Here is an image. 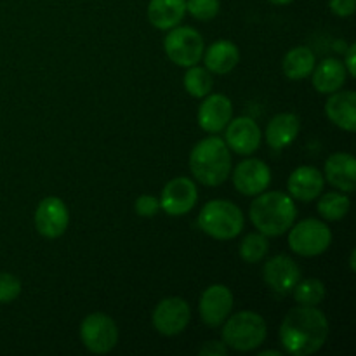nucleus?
I'll return each mask as SVG.
<instances>
[{
  "mask_svg": "<svg viewBox=\"0 0 356 356\" xmlns=\"http://www.w3.org/2000/svg\"><path fill=\"white\" fill-rule=\"evenodd\" d=\"M184 89L190 94L191 97H197V99H204L207 94L212 92V87H214V79H212V73L209 72L205 66H190L186 68L184 73Z\"/></svg>",
  "mask_w": 356,
  "mask_h": 356,
  "instance_id": "26",
  "label": "nucleus"
},
{
  "mask_svg": "<svg viewBox=\"0 0 356 356\" xmlns=\"http://www.w3.org/2000/svg\"><path fill=\"white\" fill-rule=\"evenodd\" d=\"M225 131L226 146L238 155H252L254 152H257L263 139L259 124L250 117L232 118Z\"/></svg>",
  "mask_w": 356,
  "mask_h": 356,
  "instance_id": "14",
  "label": "nucleus"
},
{
  "mask_svg": "<svg viewBox=\"0 0 356 356\" xmlns=\"http://www.w3.org/2000/svg\"><path fill=\"white\" fill-rule=\"evenodd\" d=\"M233 186L245 197H256L268 190L271 183V169L259 159H245L233 170Z\"/></svg>",
  "mask_w": 356,
  "mask_h": 356,
  "instance_id": "13",
  "label": "nucleus"
},
{
  "mask_svg": "<svg viewBox=\"0 0 356 356\" xmlns=\"http://www.w3.org/2000/svg\"><path fill=\"white\" fill-rule=\"evenodd\" d=\"M229 348L226 346L222 341H207L204 346L198 350V353L202 356H225L228 353Z\"/></svg>",
  "mask_w": 356,
  "mask_h": 356,
  "instance_id": "33",
  "label": "nucleus"
},
{
  "mask_svg": "<svg viewBox=\"0 0 356 356\" xmlns=\"http://www.w3.org/2000/svg\"><path fill=\"white\" fill-rule=\"evenodd\" d=\"M261 356H282L284 353L277 350H266V351H259Z\"/></svg>",
  "mask_w": 356,
  "mask_h": 356,
  "instance_id": "35",
  "label": "nucleus"
},
{
  "mask_svg": "<svg viewBox=\"0 0 356 356\" xmlns=\"http://www.w3.org/2000/svg\"><path fill=\"white\" fill-rule=\"evenodd\" d=\"M325 188V177L316 167L301 165L292 170L287 181V190L294 200L313 202L322 195Z\"/></svg>",
  "mask_w": 356,
  "mask_h": 356,
  "instance_id": "17",
  "label": "nucleus"
},
{
  "mask_svg": "<svg viewBox=\"0 0 356 356\" xmlns=\"http://www.w3.org/2000/svg\"><path fill=\"white\" fill-rule=\"evenodd\" d=\"M325 115L334 125L346 132L356 131V94L355 90H336L329 94Z\"/></svg>",
  "mask_w": 356,
  "mask_h": 356,
  "instance_id": "18",
  "label": "nucleus"
},
{
  "mask_svg": "<svg viewBox=\"0 0 356 356\" xmlns=\"http://www.w3.org/2000/svg\"><path fill=\"white\" fill-rule=\"evenodd\" d=\"M263 278L268 287L277 294L285 296L292 292L299 280H301V268L294 259L278 254L266 261L263 268Z\"/></svg>",
  "mask_w": 356,
  "mask_h": 356,
  "instance_id": "16",
  "label": "nucleus"
},
{
  "mask_svg": "<svg viewBox=\"0 0 356 356\" xmlns=\"http://www.w3.org/2000/svg\"><path fill=\"white\" fill-rule=\"evenodd\" d=\"M70 225V211L59 197H45L35 209V228L44 238L56 240L65 235Z\"/></svg>",
  "mask_w": 356,
  "mask_h": 356,
  "instance_id": "10",
  "label": "nucleus"
},
{
  "mask_svg": "<svg viewBox=\"0 0 356 356\" xmlns=\"http://www.w3.org/2000/svg\"><path fill=\"white\" fill-rule=\"evenodd\" d=\"M315 65V52L309 47H306V45H298V47H292L291 51L284 56L282 70H284V75L287 76L289 80L299 82V80H305L312 75Z\"/></svg>",
  "mask_w": 356,
  "mask_h": 356,
  "instance_id": "24",
  "label": "nucleus"
},
{
  "mask_svg": "<svg viewBox=\"0 0 356 356\" xmlns=\"http://www.w3.org/2000/svg\"><path fill=\"white\" fill-rule=\"evenodd\" d=\"M134 209L136 214L141 216V218H155L160 211V200L153 195H141L134 202Z\"/></svg>",
  "mask_w": 356,
  "mask_h": 356,
  "instance_id": "31",
  "label": "nucleus"
},
{
  "mask_svg": "<svg viewBox=\"0 0 356 356\" xmlns=\"http://www.w3.org/2000/svg\"><path fill=\"white\" fill-rule=\"evenodd\" d=\"M355 52H356V44H350L344 51V68H346L348 76L355 79L356 76V63H355Z\"/></svg>",
  "mask_w": 356,
  "mask_h": 356,
  "instance_id": "34",
  "label": "nucleus"
},
{
  "mask_svg": "<svg viewBox=\"0 0 356 356\" xmlns=\"http://www.w3.org/2000/svg\"><path fill=\"white\" fill-rule=\"evenodd\" d=\"M329 7L336 16L350 17L355 14L356 0H329Z\"/></svg>",
  "mask_w": 356,
  "mask_h": 356,
  "instance_id": "32",
  "label": "nucleus"
},
{
  "mask_svg": "<svg viewBox=\"0 0 356 356\" xmlns=\"http://www.w3.org/2000/svg\"><path fill=\"white\" fill-rule=\"evenodd\" d=\"M222 343L232 350L247 353L266 341L268 327L263 316L256 312H238L222 323Z\"/></svg>",
  "mask_w": 356,
  "mask_h": 356,
  "instance_id": "5",
  "label": "nucleus"
},
{
  "mask_svg": "<svg viewBox=\"0 0 356 356\" xmlns=\"http://www.w3.org/2000/svg\"><path fill=\"white\" fill-rule=\"evenodd\" d=\"M245 218L242 209L229 200L216 198L207 202L198 214V226L216 240H233L243 232Z\"/></svg>",
  "mask_w": 356,
  "mask_h": 356,
  "instance_id": "4",
  "label": "nucleus"
},
{
  "mask_svg": "<svg viewBox=\"0 0 356 356\" xmlns=\"http://www.w3.org/2000/svg\"><path fill=\"white\" fill-rule=\"evenodd\" d=\"M165 54L174 65L181 68H190L198 65L204 58L205 42L200 31L191 26H174L169 30L165 40H163Z\"/></svg>",
  "mask_w": 356,
  "mask_h": 356,
  "instance_id": "7",
  "label": "nucleus"
},
{
  "mask_svg": "<svg viewBox=\"0 0 356 356\" xmlns=\"http://www.w3.org/2000/svg\"><path fill=\"white\" fill-rule=\"evenodd\" d=\"M221 9L219 0H186V13L198 21L214 19Z\"/></svg>",
  "mask_w": 356,
  "mask_h": 356,
  "instance_id": "29",
  "label": "nucleus"
},
{
  "mask_svg": "<svg viewBox=\"0 0 356 356\" xmlns=\"http://www.w3.org/2000/svg\"><path fill=\"white\" fill-rule=\"evenodd\" d=\"M301 131V120L296 113L285 111L278 113L268 122L266 143L273 149H284L291 146Z\"/></svg>",
  "mask_w": 356,
  "mask_h": 356,
  "instance_id": "20",
  "label": "nucleus"
},
{
  "mask_svg": "<svg viewBox=\"0 0 356 356\" xmlns=\"http://www.w3.org/2000/svg\"><path fill=\"white\" fill-rule=\"evenodd\" d=\"M205 68L216 75H226L233 72L240 63V51L232 40H218L204 51Z\"/></svg>",
  "mask_w": 356,
  "mask_h": 356,
  "instance_id": "22",
  "label": "nucleus"
},
{
  "mask_svg": "<svg viewBox=\"0 0 356 356\" xmlns=\"http://www.w3.org/2000/svg\"><path fill=\"white\" fill-rule=\"evenodd\" d=\"M23 285L21 280L13 273H0V305H9V302L16 301L21 296Z\"/></svg>",
  "mask_w": 356,
  "mask_h": 356,
  "instance_id": "30",
  "label": "nucleus"
},
{
  "mask_svg": "<svg viewBox=\"0 0 356 356\" xmlns=\"http://www.w3.org/2000/svg\"><path fill=\"white\" fill-rule=\"evenodd\" d=\"M312 76L313 87L320 94H327L329 96V94L343 89L348 79V72L344 68L343 61H339L336 58H327L320 65H315Z\"/></svg>",
  "mask_w": 356,
  "mask_h": 356,
  "instance_id": "21",
  "label": "nucleus"
},
{
  "mask_svg": "<svg viewBox=\"0 0 356 356\" xmlns=\"http://www.w3.org/2000/svg\"><path fill=\"white\" fill-rule=\"evenodd\" d=\"M80 339L94 355H106L118 343V327L106 313H90L80 323Z\"/></svg>",
  "mask_w": 356,
  "mask_h": 356,
  "instance_id": "8",
  "label": "nucleus"
},
{
  "mask_svg": "<svg viewBox=\"0 0 356 356\" xmlns=\"http://www.w3.org/2000/svg\"><path fill=\"white\" fill-rule=\"evenodd\" d=\"M355 250H351V256H350V264H351V271H355Z\"/></svg>",
  "mask_w": 356,
  "mask_h": 356,
  "instance_id": "38",
  "label": "nucleus"
},
{
  "mask_svg": "<svg viewBox=\"0 0 356 356\" xmlns=\"http://www.w3.org/2000/svg\"><path fill=\"white\" fill-rule=\"evenodd\" d=\"M323 177L343 193H353L356 188V160L351 153H334L327 159Z\"/></svg>",
  "mask_w": 356,
  "mask_h": 356,
  "instance_id": "19",
  "label": "nucleus"
},
{
  "mask_svg": "<svg viewBox=\"0 0 356 356\" xmlns=\"http://www.w3.org/2000/svg\"><path fill=\"white\" fill-rule=\"evenodd\" d=\"M191 320V308L183 298H165L155 306L152 315L153 327L165 337L179 336L186 330Z\"/></svg>",
  "mask_w": 356,
  "mask_h": 356,
  "instance_id": "9",
  "label": "nucleus"
},
{
  "mask_svg": "<svg viewBox=\"0 0 356 356\" xmlns=\"http://www.w3.org/2000/svg\"><path fill=\"white\" fill-rule=\"evenodd\" d=\"M280 344L285 353L309 356L323 348L329 337V320L318 306H296L282 320Z\"/></svg>",
  "mask_w": 356,
  "mask_h": 356,
  "instance_id": "1",
  "label": "nucleus"
},
{
  "mask_svg": "<svg viewBox=\"0 0 356 356\" xmlns=\"http://www.w3.org/2000/svg\"><path fill=\"white\" fill-rule=\"evenodd\" d=\"M233 118V103L225 94H207L198 108L197 120L202 131L219 134Z\"/></svg>",
  "mask_w": 356,
  "mask_h": 356,
  "instance_id": "15",
  "label": "nucleus"
},
{
  "mask_svg": "<svg viewBox=\"0 0 356 356\" xmlns=\"http://www.w3.org/2000/svg\"><path fill=\"white\" fill-rule=\"evenodd\" d=\"M233 294L226 285L214 284L205 289L198 301V313L202 322L207 327H221L225 320L232 315Z\"/></svg>",
  "mask_w": 356,
  "mask_h": 356,
  "instance_id": "12",
  "label": "nucleus"
},
{
  "mask_svg": "<svg viewBox=\"0 0 356 356\" xmlns=\"http://www.w3.org/2000/svg\"><path fill=\"white\" fill-rule=\"evenodd\" d=\"M332 243V229L325 221L308 218L289 228V247L301 257L322 256Z\"/></svg>",
  "mask_w": 356,
  "mask_h": 356,
  "instance_id": "6",
  "label": "nucleus"
},
{
  "mask_svg": "<svg viewBox=\"0 0 356 356\" xmlns=\"http://www.w3.org/2000/svg\"><path fill=\"white\" fill-rule=\"evenodd\" d=\"M188 163L198 183L205 186H219L232 174V152L225 139L209 136L193 146Z\"/></svg>",
  "mask_w": 356,
  "mask_h": 356,
  "instance_id": "3",
  "label": "nucleus"
},
{
  "mask_svg": "<svg viewBox=\"0 0 356 356\" xmlns=\"http://www.w3.org/2000/svg\"><path fill=\"white\" fill-rule=\"evenodd\" d=\"M270 250V243H268V236L263 233H249L245 238L240 243V257L249 264H257L268 256Z\"/></svg>",
  "mask_w": 356,
  "mask_h": 356,
  "instance_id": "28",
  "label": "nucleus"
},
{
  "mask_svg": "<svg viewBox=\"0 0 356 356\" xmlns=\"http://www.w3.org/2000/svg\"><path fill=\"white\" fill-rule=\"evenodd\" d=\"M292 294H294V301L299 306H318L325 299V284L318 278H305V280H299L296 284V287L292 289Z\"/></svg>",
  "mask_w": 356,
  "mask_h": 356,
  "instance_id": "27",
  "label": "nucleus"
},
{
  "mask_svg": "<svg viewBox=\"0 0 356 356\" xmlns=\"http://www.w3.org/2000/svg\"><path fill=\"white\" fill-rule=\"evenodd\" d=\"M344 51H346V44H344V42H337L336 52H341V54H344Z\"/></svg>",
  "mask_w": 356,
  "mask_h": 356,
  "instance_id": "37",
  "label": "nucleus"
},
{
  "mask_svg": "<svg viewBox=\"0 0 356 356\" xmlns=\"http://www.w3.org/2000/svg\"><path fill=\"white\" fill-rule=\"evenodd\" d=\"M350 197L346 193H343V191H329V193L320 197L316 209H318V214L325 221H341L350 212Z\"/></svg>",
  "mask_w": 356,
  "mask_h": 356,
  "instance_id": "25",
  "label": "nucleus"
},
{
  "mask_svg": "<svg viewBox=\"0 0 356 356\" xmlns=\"http://www.w3.org/2000/svg\"><path fill=\"white\" fill-rule=\"evenodd\" d=\"M146 14L156 30H172L186 14V0H149Z\"/></svg>",
  "mask_w": 356,
  "mask_h": 356,
  "instance_id": "23",
  "label": "nucleus"
},
{
  "mask_svg": "<svg viewBox=\"0 0 356 356\" xmlns=\"http://www.w3.org/2000/svg\"><path fill=\"white\" fill-rule=\"evenodd\" d=\"M160 209L172 218L188 214L197 205L198 190L197 184L190 177H174L163 186L160 195Z\"/></svg>",
  "mask_w": 356,
  "mask_h": 356,
  "instance_id": "11",
  "label": "nucleus"
},
{
  "mask_svg": "<svg viewBox=\"0 0 356 356\" xmlns=\"http://www.w3.org/2000/svg\"><path fill=\"white\" fill-rule=\"evenodd\" d=\"M270 3H273V6H289V3H292L294 0H268Z\"/></svg>",
  "mask_w": 356,
  "mask_h": 356,
  "instance_id": "36",
  "label": "nucleus"
},
{
  "mask_svg": "<svg viewBox=\"0 0 356 356\" xmlns=\"http://www.w3.org/2000/svg\"><path fill=\"white\" fill-rule=\"evenodd\" d=\"M249 218L254 228L266 236H282L298 218L294 198L284 191H263L250 204Z\"/></svg>",
  "mask_w": 356,
  "mask_h": 356,
  "instance_id": "2",
  "label": "nucleus"
}]
</instances>
